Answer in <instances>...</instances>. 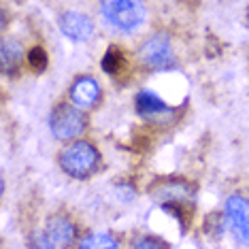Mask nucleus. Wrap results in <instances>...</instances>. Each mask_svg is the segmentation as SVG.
<instances>
[{
	"mask_svg": "<svg viewBox=\"0 0 249 249\" xmlns=\"http://www.w3.org/2000/svg\"><path fill=\"white\" fill-rule=\"evenodd\" d=\"M60 166L72 179H88L98 171L100 154L98 149L88 141H75L66 145L60 154Z\"/></svg>",
	"mask_w": 249,
	"mask_h": 249,
	"instance_id": "obj_1",
	"label": "nucleus"
},
{
	"mask_svg": "<svg viewBox=\"0 0 249 249\" xmlns=\"http://www.w3.org/2000/svg\"><path fill=\"white\" fill-rule=\"evenodd\" d=\"M103 19L117 32H134L137 28L143 26L147 18V9L139 0H109L100 4Z\"/></svg>",
	"mask_w": 249,
	"mask_h": 249,
	"instance_id": "obj_2",
	"label": "nucleus"
},
{
	"mask_svg": "<svg viewBox=\"0 0 249 249\" xmlns=\"http://www.w3.org/2000/svg\"><path fill=\"white\" fill-rule=\"evenodd\" d=\"M139 62L151 71H166L175 66V53L171 38L164 32H156V35L147 36L143 45L139 47Z\"/></svg>",
	"mask_w": 249,
	"mask_h": 249,
	"instance_id": "obj_3",
	"label": "nucleus"
},
{
	"mask_svg": "<svg viewBox=\"0 0 249 249\" xmlns=\"http://www.w3.org/2000/svg\"><path fill=\"white\" fill-rule=\"evenodd\" d=\"M86 115L81 109H77L75 105H58L49 113V130L55 139L60 141H71L77 139L79 134H83L86 130Z\"/></svg>",
	"mask_w": 249,
	"mask_h": 249,
	"instance_id": "obj_4",
	"label": "nucleus"
},
{
	"mask_svg": "<svg viewBox=\"0 0 249 249\" xmlns=\"http://www.w3.org/2000/svg\"><path fill=\"white\" fill-rule=\"evenodd\" d=\"M226 226L241 245L249 247V198L232 194L226 200Z\"/></svg>",
	"mask_w": 249,
	"mask_h": 249,
	"instance_id": "obj_5",
	"label": "nucleus"
},
{
	"mask_svg": "<svg viewBox=\"0 0 249 249\" xmlns=\"http://www.w3.org/2000/svg\"><path fill=\"white\" fill-rule=\"evenodd\" d=\"M58 26L62 35L75 43H88L96 32L92 18L86 13H79V11H64V13H60Z\"/></svg>",
	"mask_w": 249,
	"mask_h": 249,
	"instance_id": "obj_6",
	"label": "nucleus"
},
{
	"mask_svg": "<svg viewBox=\"0 0 249 249\" xmlns=\"http://www.w3.org/2000/svg\"><path fill=\"white\" fill-rule=\"evenodd\" d=\"M134 107H137L139 117L143 120H166L173 113V107L154 89H141L134 98Z\"/></svg>",
	"mask_w": 249,
	"mask_h": 249,
	"instance_id": "obj_7",
	"label": "nucleus"
},
{
	"mask_svg": "<svg viewBox=\"0 0 249 249\" xmlns=\"http://www.w3.org/2000/svg\"><path fill=\"white\" fill-rule=\"evenodd\" d=\"M71 103L77 109H92L96 103L100 100V86L94 77H79L75 79V83L71 86Z\"/></svg>",
	"mask_w": 249,
	"mask_h": 249,
	"instance_id": "obj_8",
	"label": "nucleus"
},
{
	"mask_svg": "<svg viewBox=\"0 0 249 249\" xmlns=\"http://www.w3.org/2000/svg\"><path fill=\"white\" fill-rule=\"evenodd\" d=\"M45 232H47L49 239L58 247H69L77 239L75 224H72L69 217H64V215H55V217L49 219L47 226H45Z\"/></svg>",
	"mask_w": 249,
	"mask_h": 249,
	"instance_id": "obj_9",
	"label": "nucleus"
},
{
	"mask_svg": "<svg viewBox=\"0 0 249 249\" xmlns=\"http://www.w3.org/2000/svg\"><path fill=\"white\" fill-rule=\"evenodd\" d=\"M79 249H122V247L120 241L111 232H89L79 241Z\"/></svg>",
	"mask_w": 249,
	"mask_h": 249,
	"instance_id": "obj_10",
	"label": "nucleus"
},
{
	"mask_svg": "<svg viewBox=\"0 0 249 249\" xmlns=\"http://www.w3.org/2000/svg\"><path fill=\"white\" fill-rule=\"evenodd\" d=\"M126 66V58H124L120 47H109L107 53L103 55V69L109 72V75H117V72L124 71Z\"/></svg>",
	"mask_w": 249,
	"mask_h": 249,
	"instance_id": "obj_11",
	"label": "nucleus"
},
{
	"mask_svg": "<svg viewBox=\"0 0 249 249\" xmlns=\"http://www.w3.org/2000/svg\"><path fill=\"white\" fill-rule=\"evenodd\" d=\"M0 60H2V66L7 71L13 69V66H18L19 60H21V45L15 43V41H4L2 49H0Z\"/></svg>",
	"mask_w": 249,
	"mask_h": 249,
	"instance_id": "obj_12",
	"label": "nucleus"
},
{
	"mask_svg": "<svg viewBox=\"0 0 249 249\" xmlns=\"http://www.w3.org/2000/svg\"><path fill=\"white\" fill-rule=\"evenodd\" d=\"M28 249H58V245L49 239L47 232H32L28 239Z\"/></svg>",
	"mask_w": 249,
	"mask_h": 249,
	"instance_id": "obj_13",
	"label": "nucleus"
},
{
	"mask_svg": "<svg viewBox=\"0 0 249 249\" xmlns=\"http://www.w3.org/2000/svg\"><path fill=\"white\" fill-rule=\"evenodd\" d=\"M28 62H30V66L35 71H43L45 66H47V53H45L43 47H32L30 55H28Z\"/></svg>",
	"mask_w": 249,
	"mask_h": 249,
	"instance_id": "obj_14",
	"label": "nucleus"
},
{
	"mask_svg": "<svg viewBox=\"0 0 249 249\" xmlns=\"http://www.w3.org/2000/svg\"><path fill=\"white\" fill-rule=\"evenodd\" d=\"M132 249H166V245L158 236H141L132 243Z\"/></svg>",
	"mask_w": 249,
	"mask_h": 249,
	"instance_id": "obj_15",
	"label": "nucleus"
},
{
	"mask_svg": "<svg viewBox=\"0 0 249 249\" xmlns=\"http://www.w3.org/2000/svg\"><path fill=\"white\" fill-rule=\"evenodd\" d=\"M247 21H249V11H247Z\"/></svg>",
	"mask_w": 249,
	"mask_h": 249,
	"instance_id": "obj_16",
	"label": "nucleus"
}]
</instances>
